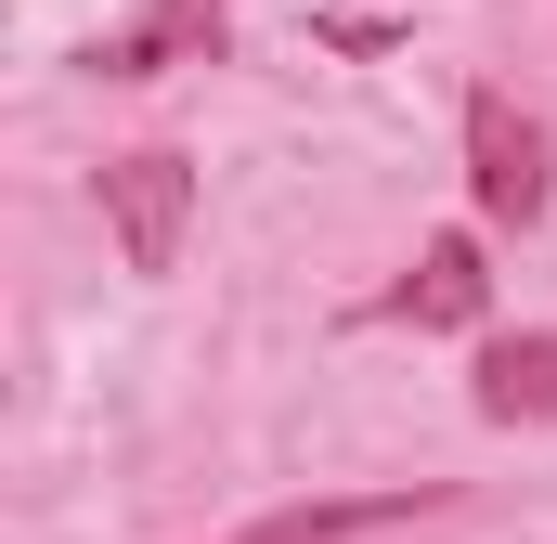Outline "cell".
<instances>
[{
    "instance_id": "2",
    "label": "cell",
    "mask_w": 557,
    "mask_h": 544,
    "mask_svg": "<svg viewBox=\"0 0 557 544\" xmlns=\"http://www.w3.org/2000/svg\"><path fill=\"white\" fill-rule=\"evenodd\" d=\"M104 221H117V260L131 272H182V234H195V156L182 143H131L91 169Z\"/></svg>"
},
{
    "instance_id": "6",
    "label": "cell",
    "mask_w": 557,
    "mask_h": 544,
    "mask_svg": "<svg viewBox=\"0 0 557 544\" xmlns=\"http://www.w3.org/2000/svg\"><path fill=\"white\" fill-rule=\"evenodd\" d=\"M416 506H441V493H311V506H273V519H247V532H221V544H363V532H403Z\"/></svg>"
},
{
    "instance_id": "4",
    "label": "cell",
    "mask_w": 557,
    "mask_h": 544,
    "mask_svg": "<svg viewBox=\"0 0 557 544\" xmlns=\"http://www.w3.org/2000/svg\"><path fill=\"white\" fill-rule=\"evenodd\" d=\"M234 13L221 0H143L117 39H91V78H169V65H221Z\"/></svg>"
},
{
    "instance_id": "3",
    "label": "cell",
    "mask_w": 557,
    "mask_h": 544,
    "mask_svg": "<svg viewBox=\"0 0 557 544\" xmlns=\"http://www.w3.org/2000/svg\"><path fill=\"white\" fill-rule=\"evenodd\" d=\"M376 324H416V337H467V324H493V260H480V234H428L416 272L376 285Z\"/></svg>"
},
{
    "instance_id": "5",
    "label": "cell",
    "mask_w": 557,
    "mask_h": 544,
    "mask_svg": "<svg viewBox=\"0 0 557 544\" xmlns=\"http://www.w3.org/2000/svg\"><path fill=\"white\" fill-rule=\"evenodd\" d=\"M467 403H480V428H545V415H557V337H545V324H519V337H480V376H467Z\"/></svg>"
},
{
    "instance_id": "1",
    "label": "cell",
    "mask_w": 557,
    "mask_h": 544,
    "mask_svg": "<svg viewBox=\"0 0 557 544\" xmlns=\"http://www.w3.org/2000/svg\"><path fill=\"white\" fill-rule=\"evenodd\" d=\"M467 195H480V221H493V234H532V221L557 208V143L532 131L493 78L467 91Z\"/></svg>"
}]
</instances>
